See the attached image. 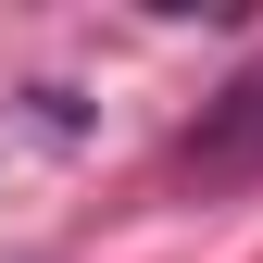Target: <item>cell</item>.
Masks as SVG:
<instances>
[{"mask_svg": "<svg viewBox=\"0 0 263 263\" xmlns=\"http://www.w3.org/2000/svg\"><path fill=\"white\" fill-rule=\"evenodd\" d=\"M188 163H201V176H238V163H263V76H238L201 125H188Z\"/></svg>", "mask_w": 263, "mask_h": 263, "instance_id": "1", "label": "cell"}]
</instances>
